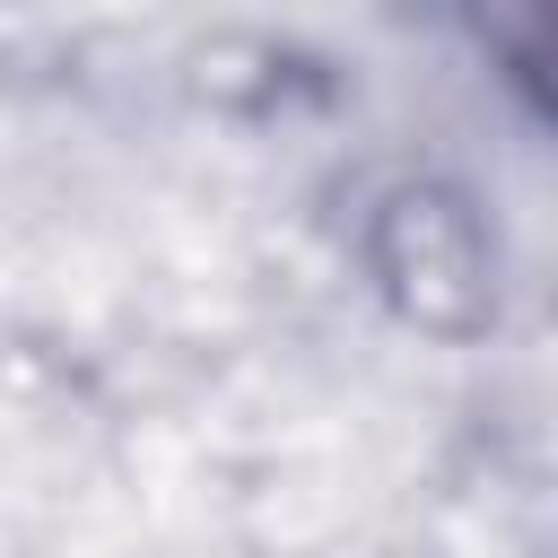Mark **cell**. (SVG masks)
Listing matches in <instances>:
<instances>
[{"mask_svg": "<svg viewBox=\"0 0 558 558\" xmlns=\"http://www.w3.org/2000/svg\"><path fill=\"white\" fill-rule=\"evenodd\" d=\"M349 262L375 314L427 349H480L506 331L514 262L497 201L453 166H401L384 174L349 218Z\"/></svg>", "mask_w": 558, "mask_h": 558, "instance_id": "obj_1", "label": "cell"}]
</instances>
